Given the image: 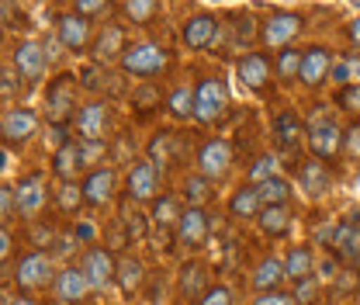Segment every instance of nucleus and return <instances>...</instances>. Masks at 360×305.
<instances>
[{
  "instance_id": "nucleus-1",
  "label": "nucleus",
  "mask_w": 360,
  "mask_h": 305,
  "mask_svg": "<svg viewBox=\"0 0 360 305\" xmlns=\"http://www.w3.org/2000/svg\"><path fill=\"white\" fill-rule=\"evenodd\" d=\"M11 278H14V285L21 288V295H25V292H42L49 285H56V278H59L56 257L45 254V250H25V254L14 261V267H11Z\"/></svg>"
},
{
  "instance_id": "nucleus-2",
  "label": "nucleus",
  "mask_w": 360,
  "mask_h": 305,
  "mask_svg": "<svg viewBox=\"0 0 360 305\" xmlns=\"http://www.w3.org/2000/svg\"><path fill=\"white\" fill-rule=\"evenodd\" d=\"M118 66H122V73H129L135 80H153L170 66V52L156 42H135L125 49Z\"/></svg>"
},
{
  "instance_id": "nucleus-3",
  "label": "nucleus",
  "mask_w": 360,
  "mask_h": 305,
  "mask_svg": "<svg viewBox=\"0 0 360 305\" xmlns=\"http://www.w3.org/2000/svg\"><path fill=\"white\" fill-rule=\"evenodd\" d=\"M302 32H305V18L298 11H270L260 25V45L284 52V49H295V39Z\"/></svg>"
},
{
  "instance_id": "nucleus-4",
  "label": "nucleus",
  "mask_w": 360,
  "mask_h": 305,
  "mask_svg": "<svg viewBox=\"0 0 360 305\" xmlns=\"http://www.w3.org/2000/svg\"><path fill=\"white\" fill-rule=\"evenodd\" d=\"M229 108V87L222 77H201V84L194 87V122L201 125H215Z\"/></svg>"
},
{
  "instance_id": "nucleus-5",
  "label": "nucleus",
  "mask_w": 360,
  "mask_h": 305,
  "mask_svg": "<svg viewBox=\"0 0 360 305\" xmlns=\"http://www.w3.org/2000/svg\"><path fill=\"white\" fill-rule=\"evenodd\" d=\"M11 66L18 70L21 84H39V80H45V70H49V52L35 39H21L11 52Z\"/></svg>"
},
{
  "instance_id": "nucleus-6",
  "label": "nucleus",
  "mask_w": 360,
  "mask_h": 305,
  "mask_svg": "<svg viewBox=\"0 0 360 305\" xmlns=\"http://www.w3.org/2000/svg\"><path fill=\"white\" fill-rule=\"evenodd\" d=\"M232 160H236V153H232L229 139H222V135L205 139L201 149H198V174L208 177V180H222L232 170Z\"/></svg>"
},
{
  "instance_id": "nucleus-7",
  "label": "nucleus",
  "mask_w": 360,
  "mask_h": 305,
  "mask_svg": "<svg viewBox=\"0 0 360 305\" xmlns=\"http://www.w3.org/2000/svg\"><path fill=\"white\" fill-rule=\"evenodd\" d=\"M14 198H18V216L25 222H39V216L49 208V180H45V174H28L14 187Z\"/></svg>"
},
{
  "instance_id": "nucleus-8",
  "label": "nucleus",
  "mask_w": 360,
  "mask_h": 305,
  "mask_svg": "<svg viewBox=\"0 0 360 305\" xmlns=\"http://www.w3.org/2000/svg\"><path fill=\"white\" fill-rule=\"evenodd\" d=\"M305 142H309L312 160H319V163H333V160L343 153V129H340L333 118H322V122H315L312 129H309Z\"/></svg>"
},
{
  "instance_id": "nucleus-9",
  "label": "nucleus",
  "mask_w": 360,
  "mask_h": 305,
  "mask_svg": "<svg viewBox=\"0 0 360 305\" xmlns=\"http://www.w3.org/2000/svg\"><path fill=\"white\" fill-rule=\"evenodd\" d=\"M160 167L153 160H135L125 174V194L132 201H156L160 194Z\"/></svg>"
},
{
  "instance_id": "nucleus-10",
  "label": "nucleus",
  "mask_w": 360,
  "mask_h": 305,
  "mask_svg": "<svg viewBox=\"0 0 360 305\" xmlns=\"http://www.w3.org/2000/svg\"><path fill=\"white\" fill-rule=\"evenodd\" d=\"M108 122H111V111H108V104L104 101H87V104H80V111H77V118H73V125L80 132V142H104V135H108Z\"/></svg>"
},
{
  "instance_id": "nucleus-11",
  "label": "nucleus",
  "mask_w": 360,
  "mask_h": 305,
  "mask_svg": "<svg viewBox=\"0 0 360 305\" xmlns=\"http://www.w3.org/2000/svg\"><path fill=\"white\" fill-rule=\"evenodd\" d=\"M333 66H336V56H333L326 45H309V49H302V84L309 90L322 87V84L333 77Z\"/></svg>"
},
{
  "instance_id": "nucleus-12",
  "label": "nucleus",
  "mask_w": 360,
  "mask_h": 305,
  "mask_svg": "<svg viewBox=\"0 0 360 305\" xmlns=\"http://www.w3.org/2000/svg\"><path fill=\"white\" fill-rule=\"evenodd\" d=\"M45 104H49V118L52 122H66V118H77V80L73 77H56L52 80V87H49V97H45Z\"/></svg>"
},
{
  "instance_id": "nucleus-13",
  "label": "nucleus",
  "mask_w": 360,
  "mask_h": 305,
  "mask_svg": "<svg viewBox=\"0 0 360 305\" xmlns=\"http://www.w3.org/2000/svg\"><path fill=\"white\" fill-rule=\"evenodd\" d=\"M80 270L87 274L94 292H104V288L118 278V261H115L104 247H90L87 254H84V261H80Z\"/></svg>"
},
{
  "instance_id": "nucleus-14",
  "label": "nucleus",
  "mask_w": 360,
  "mask_h": 305,
  "mask_svg": "<svg viewBox=\"0 0 360 305\" xmlns=\"http://www.w3.org/2000/svg\"><path fill=\"white\" fill-rule=\"evenodd\" d=\"M80 191H84V201H87L90 208H104V205H111V201H115L118 174H115L111 167H97V170H90V174L84 177Z\"/></svg>"
},
{
  "instance_id": "nucleus-15",
  "label": "nucleus",
  "mask_w": 360,
  "mask_h": 305,
  "mask_svg": "<svg viewBox=\"0 0 360 305\" xmlns=\"http://www.w3.org/2000/svg\"><path fill=\"white\" fill-rule=\"evenodd\" d=\"M177 243L184 250H201L208 243V232H212V218L205 208H187L177 222Z\"/></svg>"
},
{
  "instance_id": "nucleus-16",
  "label": "nucleus",
  "mask_w": 360,
  "mask_h": 305,
  "mask_svg": "<svg viewBox=\"0 0 360 305\" xmlns=\"http://www.w3.org/2000/svg\"><path fill=\"white\" fill-rule=\"evenodd\" d=\"M39 132V115L32 108H7L4 118H0V135L7 146H18V142H28L32 135Z\"/></svg>"
},
{
  "instance_id": "nucleus-17",
  "label": "nucleus",
  "mask_w": 360,
  "mask_h": 305,
  "mask_svg": "<svg viewBox=\"0 0 360 305\" xmlns=\"http://www.w3.org/2000/svg\"><path fill=\"white\" fill-rule=\"evenodd\" d=\"M219 18L215 14H208V11H198V14H191L187 21H184V28H180V39L187 49H194V52H201V49H208V45L215 42V35H219Z\"/></svg>"
},
{
  "instance_id": "nucleus-18",
  "label": "nucleus",
  "mask_w": 360,
  "mask_h": 305,
  "mask_svg": "<svg viewBox=\"0 0 360 305\" xmlns=\"http://www.w3.org/2000/svg\"><path fill=\"white\" fill-rule=\"evenodd\" d=\"M90 292H94V288H90L87 274H84L80 267H63V270H59V278H56V285H52V295H56L63 305L87 302Z\"/></svg>"
},
{
  "instance_id": "nucleus-19",
  "label": "nucleus",
  "mask_w": 360,
  "mask_h": 305,
  "mask_svg": "<svg viewBox=\"0 0 360 305\" xmlns=\"http://www.w3.org/2000/svg\"><path fill=\"white\" fill-rule=\"evenodd\" d=\"M56 35H59V42L66 45L70 52H84L87 45H94V25H90L87 18H80V14H63L59 21H56Z\"/></svg>"
},
{
  "instance_id": "nucleus-20",
  "label": "nucleus",
  "mask_w": 360,
  "mask_h": 305,
  "mask_svg": "<svg viewBox=\"0 0 360 305\" xmlns=\"http://www.w3.org/2000/svg\"><path fill=\"white\" fill-rule=\"evenodd\" d=\"M270 73H274V66H270L267 52H246L239 63H236V77L243 80V87L246 90H267L270 84Z\"/></svg>"
},
{
  "instance_id": "nucleus-21",
  "label": "nucleus",
  "mask_w": 360,
  "mask_h": 305,
  "mask_svg": "<svg viewBox=\"0 0 360 305\" xmlns=\"http://www.w3.org/2000/svg\"><path fill=\"white\" fill-rule=\"evenodd\" d=\"M333 254L340 257V261L354 263L357 267L360 263V216H350L343 218L340 225H336V232H333Z\"/></svg>"
},
{
  "instance_id": "nucleus-22",
  "label": "nucleus",
  "mask_w": 360,
  "mask_h": 305,
  "mask_svg": "<svg viewBox=\"0 0 360 305\" xmlns=\"http://www.w3.org/2000/svg\"><path fill=\"white\" fill-rule=\"evenodd\" d=\"M125 28L122 25H104L97 35H94V45H90V52H94V59L97 63H122V56H125Z\"/></svg>"
},
{
  "instance_id": "nucleus-23",
  "label": "nucleus",
  "mask_w": 360,
  "mask_h": 305,
  "mask_svg": "<svg viewBox=\"0 0 360 305\" xmlns=\"http://www.w3.org/2000/svg\"><path fill=\"white\" fill-rule=\"evenodd\" d=\"M87 163V149H84V142H63L59 149H56V156H52V174L59 177L63 184H73V177L80 174V167Z\"/></svg>"
},
{
  "instance_id": "nucleus-24",
  "label": "nucleus",
  "mask_w": 360,
  "mask_h": 305,
  "mask_svg": "<svg viewBox=\"0 0 360 305\" xmlns=\"http://www.w3.org/2000/svg\"><path fill=\"white\" fill-rule=\"evenodd\" d=\"M284 281H288V274H284V261H281V257H274V254L257 263V267H253V278H250V285L257 288V295L277 292Z\"/></svg>"
},
{
  "instance_id": "nucleus-25",
  "label": "nucleus",
  "mask_w": 360,
  "mask_h": 305,
  "mask_svg": "<svg viewBox=\"0 0 360 305\" xmlns=\"http://www.w3.org/2000/svg\"><path fill=\"white\" fill-rule=\"evenodd\" d=\"M260 212H264L260 187L243 184V187H236V191H232V198H229V216L232 218H260Z\"/></svg>"
},
{
  "instance_id": "nucleus-26",
  "label": "nucleus",
  "mask_w": 360,
  "mask_h": 305,
  "mask_svg": "<svg viewBox=\"0 0 360 305\" xmlns=\"http://www.w3.org/2000/svg\"><path fill=\"white\" fill-rule=\"evenodd\" d=\"M284 274H288V281H295V285L312 281V278H315V254H312V247H291V250L284 254Z\"/></svg>"
},
{
  "instance_id": "nucleus-27",
  "label": "nucleus",
  "mask_w": 360,
  "mask_h": 305,
  "mask_svg": "<svg viewBox=\"0 0 360 305\" xmlns=\"http://www.w3.org/2000/svg\"><path fill=\"white\" fill-rule=\"evenodd\" d=\"M302 135H309L305 122H302V115H295V111H281V115L274 118V139L281 142V149H295V146L302 142Z\"/></svg>"
},
{
  "instance_id": "nucleus-28",
  "label": "nucleus",
  "mask_w": 360,
  "mask_h": 305,
  "mask_svg": "<svg viewBox=\"0 0 360 305\" xmlns=\"http://www.w3.org/2000/svg\"><path fill=\"white\" fill-rule=\"evenodd\" d=\"M329 187H333V174H329L326 163H319V160L302 163V191H305L309 198H322Z\"/></svg>"
},
{
  "instance_id": "nucleus-29",
  "label": "nucleus",
  "mask_w": 360,
  "mask_h": 305,
  "mask_svg": "<svg viewBox=\"0 0 360 305\" xmlns=\"http://www.w3.org/2000/svg\"><path fill=\"white\" fill-rule=\"evenodd\" d=\"M257 222H260L264 236H270V239H284L291 232V212H288V205H264V212H260Z\"/></svg>"
},
{
  "instance_id": "nucleus-30",
  "label": "nucleus",
  "mask_w": 360,
  "mask_h": 305,
  "mask_svg": "<svg viewBox=\"0 0 360 305\" xmlns=\"http://www.w3.org/2000/svg\"><path fill=\"white\" fill-rule=\"evenodd\" d=\"M205 281H208V274H205L201 263L187 261L180 267V295H184V299H198V302H201V295L212 288V285H205Z\"/></svg>"
},
{
  "instance_id": "nucleus-31",
  "label": "nucleus",
  "mask_w": 360,
  "mask_h": 305,
  "mask_svg": "<svg viewBox=\"0 0 360 305\" xmlns=\"http://www.w3.org/2000/svg\"><path fill=\"white\" fill-rule=\"evenodd\" d=\"M274 77L281 84H295L302 80V49H284L274 56Z\"/></svg>"
},
{
  "instance_id": "nucleus-32",
  "label": "nucleus",
  "mask_w": 360,
  "mask_h": 305,
  "mask_svg": "<svg viewBox=\"0 0 360 305\" xmlns=\"http://www.w3.org/2000/svg\"><path fill=\"white\" fill-rule=\"evenodd\" d=\"M115 281L122 285L125 295H135V292L142 288V281H146V267H142V261L122 257V261H118V278H115Z\"/></svg>"
},
{
  "instance_id": "nucleus-33",
  "label": "nucleus",
  "mask_w": 360,
  "mask_h": 305,
  "mask_svg": "<svg viewBox=\"0 0 360 305\" xmlns=\"http://www.w3.org/2000/svg\"><path fill=\"white\" fill-rule=\"evenodd\" d=\"M118 11L125 14V21H129V25L146 28V25L160 14V4H156V0H125V4H118Z\"/></svg>"
},
{
  "instance_id": "nucleus-34",
  "label": "nucleus",
  "mask_w": 360,
  "mask_h": 305,
  "mask_svg": "<svg viewBox=\"0 0 360 305\" xmlns=\"http://www.w3.org/2000/svg\"><path fill=\"white\" fill-rule=\"evenodd\" d=\"M167 111L174 115V118H194V87L191 84H180L167 94Z\"/></svg>"
},
{
  "instance_id": "nucleus-35",
  "label": "nucleus",
  "mask_w": 360,
  "mask_h": 305,
  "mask_svg": "<svg viewBox=\"0 0 360 305\" xmlns=\"http://www.w3.org/2000/svg\"><path fill=\"white\" fill-rule=\"evenodd\" d=\"M180 216H184V212H180V205H177L174 194H163V198L153 201V225H156V229H170V225L177 229Z\"/></svg>"
},
{
  "instance_id": "nucleus-36",
  "label": "nucleus",
  "mask_w": 360,
  "mask_h": 305,
  "mask_svg": "<svg viewBox=\"0 0 360 305\" xmlns=\"http://www.w3.org/2000/svg\"><path fill=\"white\" fill-rule=\"evenodd\" d=\"M184 198H187V205H191V208H201V205L212 198V180H208V177H201V174L187 177V180H184Z\"/></svg>"
},
{
  "instance_id": "nucleus-37",
  "label": "nucleus",
  "mask_w": 360,
  "mask_h": 305,
  "mask_svg": "<svg viewBox=\"0 0 360 305\" xmlns=\"http://www.w3.org/2000/svg\"><path fill=\"white\" fill-rule=\"evenodd\" d=\"M274 177H277V160H274L270 153H264V156H257L253 167L246 170V184L260 187V184H267V180H274Z\"/></svg>"
},
{
  "instance_id": "nucleus-38",
  "label": "nucleus",
  "mask_w": 360,
  "mask_h": 305,
  "mask_svg": "<svg viewBox=\"0 0 360 305\" xmlns=\"http://www.w3.org/2000/svg\"><path fill=\"white\" fill-rule=\"evenodd\" d=\"M260 198H264V205H288L291 201V184L277 174L274 180L260 184Z\"/></svg>"
},
{
  "instance_id": "nucleus-39",
  "label": "nucleus",
  "mask_w": 360,
  "mask_h": 305,
  "mask_svg": "<svg viewBox=\"0 0 360 305\" xmlns=\"http://www.w3.org/2000/svg\"><path fill=\"white\" fill-rule=\"evenodd\" d=\"M357 77H360V59H354V56L336 59V66H333V80H336V84L350 87V84H360Z\"/></svg>"
},
{
  "instance_id": "nucleus-40",
  "label": "nucleus",
  "mask_w": 360,
  "mask_h": 305,
  "mask_svg": "<svg viewBox=\"0 0 360 305\" xmlns=\"http://www.w3.org/2000/svg\"><path fill=\"white\" fill-rule=\"evenodd\" d=\"M80 205H87V201H84V191H80L77 184H63V187H59V208H63V212H77Z\"/></svg>"
},
{
  "instance_id": "nucleus-41",
  "label": "nucleus",
  "mask_w": 360,
  "mask_h": 305,
  "mask_svg": "<svg viewBox=\"0 0 360 305\" xmlns=\"http://www.w3.org/2000/svg\"><path fill=\"white\" fill-rule=\"evenodd\" d=\"M336 104H340L343 111H354V115H360V84L340 87V94H336Z\"/></svg>"
},
{
  "instance_id": "nucleus-42",
  "label": "nucleus",
  "mask_w": 360,
  "mask_h": 305,
  "mask_svg": "<svg viewBox=\"0 0 360 305\" xmlns=\"http://www.w3.org/2000/svg\"><path fill=\"white\" fill-rule=\"evenodd\" d=\"M111 11V4L108 0H77L73 4V14H80V18H97V14H108Z\"/></svg>"
},
{
  "instance_id": "nucleus-43",
  "label": "nucleus",
  "mask_w": 360,
  "mask_h": 305,
  "mask_svg": "<svg viewBox=\"0 0 360 305\" xmlns=\"http://www.w3.org/2000/svg\"><path fill=\"white\" fill-rule=\"evenodd\" d=\"M343 156L360 160V118L350 125V129H343Z\"/></svg>"
},
{
  "instance_id": "nucleus-44",
  "label": "nucleus",
  "mask_w": 360,
  "mask_h": 305,
  "mask_svg": "<svg viewBox=\"0 0 360 305\" xmlns=\"http://www.w3.org/2000/svg\"><path fill=\"white\" fill-rule=\"evenodd\" d=\"M198 305H232V292H229L225 285H212V288L201 295Z\"/></svg>"
},
{
  "instance_id": "nucleus-45",
  "label": "nucleus",
  "mask_w": 360,
  "mask_h": 305,
  "mask_svg": "<svg viewBox=\"0 0 360 305\" xmlns=\"http://www.w3.org/2000/svg\"><path fill=\"white\" fill-rule=\"evenodd\" d=\"M253 305H298V302H295V295H291V292L277 288V292H267V295H257V302Z\"/></svg>"
},
{
  "instance_id": "nucleus-46",
  "label": "nucleus",
  "mask_w": 360,
  "mask_h": 305,
  "mask_svg": "<svg viewBox=\"0 0 360 305\" xmlns=\"http://www.w3.org/2000/svg\"><path fill=\"white\" fill-rule=\"evenodd\" d=\"M291 295H295V302H298V305H312L315 295H319V288H315V278H312V281H302V285H295V292H291Z\"/></svg>"
},
{
  "instance_id": "nucleus-47",
  "label": "nucleus",
  "mask_w": 360,
  "mask_h": 305,
  "mask_svg": "<svg viewBox=\"0 0 360 305\" xmlns=\"http://www.w3.org/2000/svg\"><path fill=\"white\" fill-rule=\"evenodd\" d=\"M18 80H21V77H18V70H14V66L7 63V66H4V97H11V94H14Z\"/></svg>"
},
{
  "instance_id": "nucleus-48",
  "label": "nucleus",
  "mask_w": 360,
  "mask_h": 305,
  "mask_svg": "<svg viewBox=\"0 0 360 305\" xmlns=\"http://www.w3.org/2000/svg\"><path fill=\"white\" fill-rule=\"evenodd\" d=\"M0 254H4V261H11V254H14V236H11L7 225H4V236H0Z\"/></svg>"
},
{
  "instance_id": "nucleus-49",
  "label": "nucleus",
  "mask_w": 360,
  "mask_h": 305,
  "mask_svg": "<svg viewBox=\"0 0 360 305\" xmlns=\"http://www.w3.org/2000/svg\"><path fill=\"white\" fill-rule=\"evenodd\" d=\"M347 42L354 45V49H360V14L350 21V25H347Z\"/></svg>"
},
{
  "instance_id": "nucleus-50",
  "label": "nucleus",
  "mask_w": 360,
  "mask_h": 305,
  "mask_svg": "<svg viewBox=\"0 0 360 305\" xmlns=\"http://www.w3.org/2000/svg\"><path fill=\"white\" fill-rule=\"evenodd\" d=\"M4 305H35L28 295H21V299H11V302H4Z\"/></svg>"
}]
</instances>
